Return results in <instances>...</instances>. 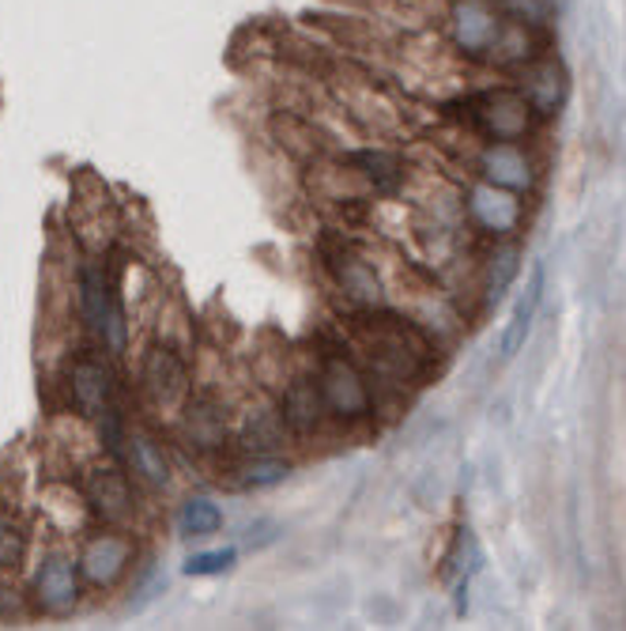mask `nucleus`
<instances>
[{
	"instance_id": "6",
	"label": "nucleus",
	"mask_w": 626,
	"mask_h": 631,
	"mask_svg": "<svg viewBox=\"0 0 626 631\" xmlns=\"http://www.w3.org/2000/svg\"><path fill=\"white\" fill-rule=\"evenodd\" d=\"M468 209H472L475 224L491 235H509L521 224V201L514 197V190H502V186H491V182L475 186Z\"/></svg>"
},
{
	"instance_id": "14",
	"label": "nucleus",
	"mask_w": 626,
	"mask_h": 631,
	"mask_svg": "<svg viewBox=\"0 0 626 631\" xmlns=\"http://www.w3.org/2000/svg\"><path fill=\"white\" fill-rule=\"evenodd\" d=\"M80 299H84V318H87L91 330L106 333L110 310L118 307V302H113V295H110V288H106L98 269H84V276H80Z\"/></svg>"
},
{
	"instance_id": "25",
	"label": "nucleus",
	"mask_w": 626,
	"mask_h": 631,
	"mask_svg": "<svg viewBox=\"0 0 626 631\" xmlns=\"http://www.w3.org/2000/svg\"><path fill=\"white\" fill-rule=\"evenodd\" d=\"M23 560V534L8 514H0V568H15Z\"/></svg>"
},
{
	"instance_id": "17",
	"label": "nucleus",
	"mask_w": 626,
	"mask_h": 631,
	"mask_svg": "<svg viewBox=\"0 0 626 631\" xmlns=\"http://www.w3.org/2000/svg\"><path fill=\"white\" fill-rule=\"evenodd\" d=\"M219 526H224V511L216 503H208V499H189L178 514V529L185 537H208Z\"/></svg>"
},
{
	"instance_id": "2",
	"label": "nucleus",
	"mask_w": 626,
	"mask_h": 631,
	"mask_svg": "<svg viewBox=\"0 0 626 631\" xmlns=\"http://www.w3.org/2000/svg\"><path fill=\"white\" fill-rule=\"evenodd\" d=\"M321 397H325L328 413L348 416V420H359V416L370 413V390L362 382V374L356 371V364H348L344 356H328L325 367H321Z\"/></svg>"
},
{
	"instance_id": "9",
	"label": "nucleus",
	"mask_w": 626,
	"mask_h": 631,
	"mask_svg": "<svg viewBox=\"0 0 626 631\" xmlns=\"http://www.w3.org/2000/svg\"><path fill=\"white\" fill-rule=\"evenodd\" d=\"M72 401L84 416H106L110 413V374L95 359H80L72 367Z\"/></svg>"
},
{
	"instance_id": "16",
	"label": "nucleus",
	"mask_w": 626,
	"mask_h": 631,
	"mask_svg": "<svg viewBox=\"0 0 626 631\" xmlns=\"http://www.w3.org/2000/svg\"><path fill=\"white\" fill-rule=\"evenodd\" d=\"M517 269H521V253H517V246H502V250H494V258L487 265V302L491 307H498V302L506 299Z\"/></svg>"
},
{
	"instance_id": "22",
	"label": "nucleus",
	"mask_w": 626,
	"mask_h": 631,
	"mask_svg": "<svg viewBox=\"0 0 626 631\" xmlns=\"http://www.w3.org/2000/svg\"><path fill=\"white\" fill-rule=\"evenodd\" d=\"M340 281H344V288L356 295V299H362V302H374V299H377V281H374V273H370V269L362 265L359 258H344V265H340Z\"/></svg>"
},
{
	"instance_id": "4",
	"label": "nucleus",
	"mask_w": 626,
	"mask_h": 631,
	"mask_svg": "<svg viewBox=\"0 0 626 631\" xmlns=\"http://www.w3.org/2000/svg\"><path fill=\"white\" fill-rule=\"evenodd\" d=\"M144 390L159 408H178L189 390L185 364L170 348H155L144 364Z\"/></svg>"
},
{
	"instance_id": "23",
	"label": "nucleus",
	"mask_w": 626,
	"mask_h": 631,
	"mask_svg": "<svg viewBox=\"0 0 626 631\" xmlns=\"http://www.w3.org/2000/svg\"><path fill=\"white\" fill-rule=\"evenodd\" d=\"M234 560H238V548H212V552H196V556H189L185 575H196V579H204V575H224V571H227Z\"/></svg>"
},
{
	"instance_id": "12",
	"label": "nucleus",
	"mask_w": 626,
	"mask_h": 631,
	"mask_svg": "<svg viewBox=\"0 0 626 631\" xmlns=\"http://www.w3.org/2000/svg\"><path fill=\"white\" fill-rule=\"evenodd\" d=\"M87 499L95 503V511L103 519H121V514L133 507V491H129V480L121 477L118 469H98L91 473L87 480Z\"/></svg>"
},
{
	"instance_id": "7",
	"label": "nucleus",
	"mask_w": 626,
	"mask_h": 631,
	"mask_svg": "<svg viewBox=\"0 0 626 631\" xmlns=\"http://www.w3.org/2000/svg\"><path fill=\"white\" fill-rule=\"evenodd\" d=\"M483 175H487L491 186H502V190H529L532 186V170L525 152L514 141H494L487 152H483Z\"/></svg>"
},
{
	"instance_id": "8",
	"label": "nucleus",
	"mask_w": 626,
	"mask_h": 631,
	"mask_svg": "<svg viewBox=\"0 0 626 631\" xmlns=\"http://www.w3.org/2000/svg\"><path fill=\"white\" fill-rule=\"evenodd\" d=\"M35 590L46 612H69L76 605V571L64 556H49L35 579Z\"/></svg>"
},
{
	"instance_id": "20",
	"label": "nucleus",
	"mask_w": 626,
	"mask_h": 631,
	"mask_svg": "<svg viewBox=\"0 0 626 631\" xmlns=\"http://www.w3.org/2000/svg\"><path fill=\"white\" fill-rule=\"evenodd\" d=\"M189 436L196 447H219L224 442V416L208 405H193L189 408Z\"/></svg>"
},
{
	"instance_id": "5",
	"label": "nucleus",
	"mask_w": 626,
	"mask_h": 631,
	"mask_svg": "<svg viewBox=\"0 0 626 631\" xmlns=\"http://www.w3.org/2000/svg\"><path fill=\"white\" fill-rule=\"evenodd\" d=\"M543 284H547V269H543V261H537L529 273V284H525L521 299H517L514 314H509V322H506V333H502V359H514L517 352L525 348V341H529L537 310L543 302Z\"/></svg>"
},
{
	"instance_id": "1",
	"label": "nucleus",
	"mask_w": 626,
	"mask_h": 631,
	"mask_svg": "<svg viewBox=\"0 0 626 631\" xmlns=\"http://www.w3.org/2000/svg\"><path fill=\"white\" fill-rule=\"evenodd\" d=\"M475 121L494 141H521L532 126V103L525 92L502 87V92H487L475 103Z\"/></svg>"
},
{
	"instance_id": "13",
	"label": "nucleus",
	"mask_w": 626,
	"mask_h": 631,
	"mask_svg": "<svg viewBox=\"0 0 626 631\" xmlns=\"http://www.w3.org/2000/svg\"><path fill=\"white\" fill-rule=\"evenodd\" d=\"M325 397H321V386L313 382H294L284 397V420L291 424L294 431H313L325 416Z\"/></svg>"
},
{
	"instance_id": "24",
	"label": "nucleus",
	"mask_w": 626,
	"mask_h": 631,
	"mask_svg": "<svg viewBox=\"0 0 626 631\" xmlns=\"http://www.w3.org/2000/svg\"><path fill=\"white\" fill-rule=\"evenodd\" d=\"M502 12H506V20L525 23V27H543L551 15V4L547 0H502Z\"/></svg>"
},
{
	"instance_id": "3",
	"label": "nucleus",
	"mask_w": 626,
	"mask_h": 631,
	"mask_svg": "<svg viewBox=\"0 0 626 631\" xmlns=\"http://www.w3.org/2000/svg\"><path fill=\"white\" fill-rule=\"evenodd\" d=\"M498 27L502 20L487 0H460V4L453 8V35H457V46L465 49V53L487 57Z\"/></svg>"
},
{
	"instance_id": "18",
	"label": "nucleus",
	"mask_w": 626,
	"mask_h": 631,
	"mask_svg": "<svg viewBox=\"0 0 626 631\" xmlns=\"http://www.w3.org/2000/svg\"><path fill=\"white\" fill-rule=\"evenodd\" d=\"M129 442H133V465H136L140 477H144L147 485H167L170 465H167V457H162V450L155 447L147 436H140V431Z\"/></svg>"
},
{
	"instance_id": "11",
	"label": "nucleus",
	"mask_w": 626,
	"mask_h": 631,
	"mask_svg": "<svg viewBox=\"0 0 626 631\" xmlns=\"http://www.w3.org/2000/svg\"><path fill=\"white\" fill-rule=\"evenodd\" d=\"M129 563V540L121 537H95L84 552V571L95 586H110Z\"/></svg>"
},
{
	"instance_id": "15",
	"label": "nucleus",
	"mask_w": 626,
	"mask_h": 631,
	"mask_svg": "<svg viewBox=\"0 0 626 631\" xmlns=\"http://www.w3.org/2000/svg\"><path fill=\"white\" fill-rule=\"evenodd\" d=\"M491 61L498 64H529L532 61V35L525 23H514V20H502L498 35L487 49Z\"/></svg>"
},
{
	"instance_id": "19",
	"label": "nucleus",
	"mask_w": 626,
	"mask_h": 631,
	"mask_svg": "<svg viewBox=\"0 0 626 631\" xmlns=\"http://www.w3.org/2000/svg\"><path fill=\"white\" fill-rule=\"evenodd\" d=\"M238 473H242L245 488H272V485H284V480L291 477V465L279 462V457H253V462H245Z\"/></svg>"
},
{
	"instance_id": "21",
	"label": "nucleus",
	"mask_w": 626,
	"mask_h": 631,
	"mask_svg": "<svg viewBox=\"0 0 626 631\" xmlns=\"http://www.w3.org/2000/svg\"><path fill=\"white\" fill-rule=\"evenodd\" d=\"M356 163L370 175V182H377V190H393L400 182V159L389 152H362L356 155Z\"/></svg>"
},
{
	"instance_id": "10",
	"label": "nucleus",
	"mask_w": 626,
	"mask_h": 631,
	"mask_svg": "<svg viewBox=\"0 0 626 631\" xmlns=\"http://www.w3.org/2000/svg\"><path fill=\"white\" fill-rule=\"evenodd\" d=\"M521 92H525V98H529L537 114H555L558 103H563V95H566L563 69H558L555 61H529V64H525Z\"/></svg>"
}]
</instances>
